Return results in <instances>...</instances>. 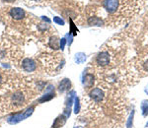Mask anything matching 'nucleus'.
<instances>
[{
	"label": "nucleus",
	"mask_w": 148,
	"mask_h": 128,
	"mask_svg": "<svg viewBox=\"0 0 148 128\" xmlns=\"http://www.w3.org/2000/svg\"><path fill=\"white\" fill-rule=\"evenodd\" d=\"M89 96L95 103H101L103 99H104L105 95L102 89H100V88H95V89H93L92 91L90 92Z\"/></svg>",
	"instance_id": "nucleus-1"
},
{
	"label": "nucleus",
	"mask_w": 148,
	"mask_h": 128,
	"mask_svg": "<svg viewBox=\"0 0 148 128\" xmlns=\"http://www.w3.org/2000/svg\"><path fill=\"white\" fill-rule=\"evenodd\" d=\"M104 7L110 14L114 13L119 8V0H105Z\"/></svg>",
	"instance_id": "nucleus-2"
},
{
	"label": "nucleus",
	"mask_w": 148,
	"mask_h": 128,
	"mask_svg": "<svg viewBox=\"0 0 148 128\" xmlns=\"http://www.w3.org/2000/svg\"><path fill=\"white\" fill-rule=\"evenodd\" d=\"M97 63L100 66H107L110 63V54L107 51H102L97 55L96 58Z\"/></svg>",
	"instance_id": "nucleus-3"
},
{
	"label": "nucleus",
	"mask_w": 148,
	"mask_h": 128,
	"mask_svg": "<svg viewBox=\"0 0 148 128\" xmlns=\"http://www.w3.org/2000/svg\"><path fill=\"white\" fill-rule=\"evenodd\" d=\"M36 67H37L36 62L34 60H32V59L25 58L22 61V68L26 72H33V71L36 69Z\"/></svg>",
	"instance_id": "nucleus-4"
},
{
	"label": "nucleus",
	"mask_w": 148,
	"mask_h": 128,
	"mask_svg": "<svg viewBox=\"0 0 148 128\" xmlns=\"http://www.w3.org/2000/svg\"><path fill=\"white\" fill-rule=\"evenodd\" d=\"M10 16L14 20H21L25 17V11L21 8H18V7H15V8H11L10 10Z\"/></svg>",
	"instance_id": "nucleus-5"
},
{
	"label": "nucleus",
	"mask_w": 148,
	"mask_h": 128,
	"mask_svg": "<svg viewBox=\"0 0 148 128\" xmlns=\"http://www.w3.org/2000/svg\"><path fill=\"white\" fill-rule=\"evenodd\" d=\"M71 87V82L69 81V79H63L62 81L59 83V86H58V90L61 92V93H64V92L68 91Z\"/></svg>",
	"instance_id": "nucleus-6"
},
{
	"label": "nucleus",
	"mask_w": 148,
	"mask_h": 128,
	"mask_svg": "<svg viewBox=\"0 0 148 128\" xmlns=\"http://www.w3.org/2000/svg\"><path fill=\"white\" fill-rule=\"evenodd\" d=\"M88 24L90 26H97V27H101L104 25V21L99 17H90L88 19Z\"/></svg>",
	"instance_id": "nucleus-7"
},
{
	"label": "nucleus",
	"mask_w": 148,
	"mask_h": 128,
	"mask_svg": "<svg viewBox=\"0 0 148 128\" xmlns=\"http://www.w3.org/2000/svg\"><path fill=\"white\" fill-rule=\"evenodd\" d=\"M82 83L86 87H91L93 83H94V76H93V74H86L85 77L83 78Z\"/></svg>",
	"instance_id": "nucleus-8"
},
{
	"label": "nucleus",
	"mask_w": 148,
	"mask_h": 128,
	"mask_svg": "<svg viewBox=\"0 0 148 128\" xmlns=\"http://www.w3.org/2000/svg\"><path fill=\"white\" fill-rule=\"evenodd\" d=\"M59 44H60V39H58L57 37H52L51 39V41H49V46L53 49L60 48V46H59Z\"/></svg>",
	"instance_id": "nucleus-9"
},
{
	"label": "nucleus",
	"mask_w": 148,
	"mask_h": 128,
	"mask_svg": "<svg viewBox=\"0 0 148 128\" xmlns=\"http://www.w3.org/2000/svg\"><path fill=\"white\" fill-rule=\"evenodd\" d=\"M86 59H87V56H86L85 53L83 52H78L75 54V57H74V61H75L77 64H82L83 62H85Z\"/></svg>",
	"instance_id": "nucleus-10"
},
{
	"label": "nucleus",
	"mask_w": 148,
	"mask_h": 128,
	"mask_svg": "<svg viewBox=\"0 0 148 128\" xmlns=\"http://www.w3.org/2000/svg\"><path fill=\"white\" fill-rule=\"evenodd\" d=\"M140 108H141V113L143 116H147L148 115V99H143L140 105Z\"/></svg>",
	"instance_id": "nucleus-11"
},
{
	"label": "nucleus",
	"mask_w": 148,
	"mask_h": 128,
	"mask_svg": "<svg viewBox=\"0 0 148 128\" xmlns=\"http://www.w3.org/2000/svg\"><path fill=\"white\" fill-rule=\"evenodd\" d=\"M65 118L66 117H64L63 115H61V116L57 117L56 119V121H54V123H53V125H52V127H54V128L61 127L64 124V123H65V121H66Z\"/></svg>",
	"instance_id": "nucleus-12"
},
{
	"label": "nucleus",
	"mask_w": 148,
	"mask_h": 128,
	"mask_svg": "<svg viewBox=\"0 0 148 128\" xmlns=\"http://www.w3.org/2000/svg\"><path fill=\"white\" fill-rule=\"evenodd\" d=\"M133 118H134V110H132L130 116H128V119H127V121H126V128H132Z\"/></svg>",
	"instance_id": "nucleus-13"
},
{
	"label": "nucleus",
	"mask_w": 148,
	"mask_h": 128,
	"mask_svg": "<svg viewBox=\"0 0 148 128\" xmlns=\"http://www.w3.org/2000/svg\"><path fill=\"white\" fill-rule=\"evenodd\" d=\"M80 101L78 98H74V112L77 114V113H79L80 111Z\"/></svg>",
	"instance_id": "nucleus-14"
},
{
	"label": "nucleus",
	"mask_w": 148,
	"mask_h": 128,
	"mask_svg": "<svg viewBox=\"0 0 148 128\" xmlns=\"http://www.w3.org/2000/svg\"><path fill=\"white\" fill-rule=\"evenodd\" d=\"M53 97H54V93H47V95H45V96L40 99V101H49V99H51L52 98H53Z\"/></svg>",
	"instance_id": "nucleus-15"
},
{
	"label": "nucleus",
	"mask_w": 148,
	"mask_h": 128,
	"mask_svg": "<svg viewBox=\"0 0 148 128\" xmlns=\"http://www.w3.org/2000/svg\"><path fill=\"white\" fill-rule=\"evenodd\" d=\"M70 27H71V30H70V32L69 33H72V35H77V33H78V30H77V28L75 27V25H74V23L72 22V20H70Z\"/></svg>",
	"instance_id": "nucleus-16"
},
{
	"label": "nucleus",
	"mask_w": 148,
	"mask_h": 128,
	"mask_svg": "<svg viewBox=\"0 0 148 128\" xmlns=\"http://www.w3.org/2000/svg\"><path fill=\"white\" fill-rule=\"evenodd\" d=\"M53 22L56 23L57 25H60V26L64 25V20H62L60 17H53Z\"/></svg>",
	"instance_id": "nucleus-17"
},
{
	"label": "nucleus",
	"mask_w": 148,
	"mask_h": 128,
	"mask_svg": "<svg viewBox=\"0 0 148 128\" xmlns=\"http://www.w3.org/2000/svg\"><path fill=\"white\" fill-rule=\"evenodd\" d=\"M65 44H66V39H60V49L61 50H63L64 49V46H65Z\"/></svg>",
	"instance_id": "nucleus-18"
},
{
	"label": "nucleus",
	"mask_w": 148,
	"mask_h": 128,
	"mask_svg": "<svg viewBox=\"0 0 148 128\" xmlns=\"http://www.w3.org/2000/svg\"><path fill=\"white\" fill-rule=\"evenodd\" d=\"M42 20H44V21H46L47 23H49V24H51V21L49 20V18H47V17H46V16H42Z\"/></svg>",
	"instance_id": "nucleus-19"
},
{
	"label": "nucleus",
	"mask_w": 148,
	"mask_h": 128,
	"mask_svg": "<svg viewBox=\"0 0 148 128\" xmlns=\"http://www.w3.org/2000/svg\"><path fill=\"white\" fill-rule=\"evenodd\" d=\"M144 92H145V94H146V95H148V85H147L146 87L144 88Z\"/></svg>",
	"instance_id": "nucleus-20"
},
{
	"label": "nucleus",
	"mask_w": 148,
	"mask_h": 128,
	"mask_svg": "<svg viewBox=\"0 0 148 128\" xmlns=\"http://www.w3.org/2000/svg\"><path fill=\"white\" fill-rule=\"evenodd\" d=\"M144 65H145V67H146V70H148V61L144 64Z\"/></svg>",
	"instance_id": "nucleus-21"
},
{
	"label": "nucleus",
	"mask_w": 148,
	"mask_h": 128,
	"mask_svg": "<svg viewBox=\"0 0 148 128\" xmlns=\"http://www.w3.org/2000/svg\"><path fill=\"white\" fill-rule=\"evenodd\" d=\"M2 82V76H1V74H0V83Z\"/></svg>",
	"instance_id": "nucleus-22"
},
{
	"label": "nucleus",
	"mask_w": 148,
	"mask_h": 128,
	"mask_svg": "<svg viewBox=\"0 0 148 128\" xmlns=\"http://www.w3.org/2000/svg\"><path fill=\"white\" fill-rule=\"evenodd\" d=\"M74 128H82V127H80V126H76V127H74Z\"/></svg>",
	"instance_id": "nucleus-23"
},
{
	"label": "nucleus",
	"mask_w": 148,
	"mask_h": 128,
	"mask_svg": "<svg viewBox=\"0 0 148 128\" xmlns=\"http://www.w3.org/2000/svg\"><path fill=\"white\" fill-rule=\"evenodd\" d=\"M4 1H9V2H10V1H11V0H4Z\"/></svg>",
	"instance_id": "nucleus-24"
},
{
	"label": "nucleus",
	"mask_w": 148,
	"mask_h": 128,
	"mask_svg": "<svg viewBox=\"0 0 148 128\" xmlns=\"http://www.w3.org/2000/svg\"><path fill=\"white\" fill-rule=\"evenodd\" d=\"M33 1H40V0H33Z\"/></svg>",
	"instance_id": "nucleus-25"
}]
</instances>
